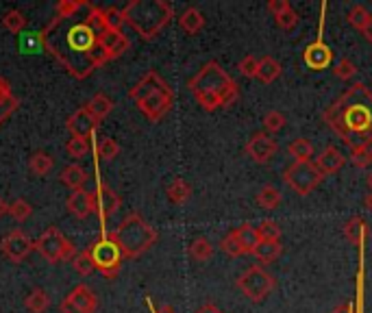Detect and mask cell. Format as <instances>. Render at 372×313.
Masks as SVG:
<instances>
[{
    "instance_id": "cell-1",
    "label": "cell",
    "mask_w": 372,
    "mask_h": 313,
    "mask_svg": "<svg viewBox=\"0 0 372 313\" xmlns=\"http://www.w3.org/2000/svg\"><path fill=\"white\" fill-rule=\"evenodd\" d=\"M81 11L55 14V18L42 31L44 48L74 78H87L96 68L109 61L105 48L100 46V35L90 26L85 16H79Z\"/></svg>"
},
{
    "instance_id": "cell-2",
    "label": "cell",
    "mask_w": 372,
    "mask_h": 313,
    "mask_svg": "<svg viewBox=\"0 0 372 313\" xmlns=\"http://www.w3.org/2000/svg\"><path fill=\"white\" fill-rule=\"evenodd\" d=\"M324 122L351 150L372 146V92L363 83L349 87L324 111Z\"/></svg>"
},
{
    "instance_id": "cell-3",
    "label": "cell",
    "mask_w": 372,
    "mask_h": 313,
    "mask_svg": "<svg viewBox=\"0 0 372 313\" xmlns=\"http://www.w3.org/2000/svg\"><path fill=\"white\" fill-rule=\"evenodd\" d=\"M188 87L205 111L231 107L240 96L238 83L216 61L205 63L201 72L194 78H190Z\"/></svg>"
},
{
    "instance_id": "cell-4",
    "label": "cell",
    "mask_w": 372,
    "mask_h": 313,
    "mask_svg": "<svg viewBox=\"0 0 372 313\" xmlns=\"http://www.w3.org/2000/svg\"><path fill=\"white\" fill-rule=\"evenodd\" d=\"M129 96L135 100L137 109L151 122H159L164 115H168V111L174 105V92L170 90V85L155 70L146 72L139 81L131 87Z\"/></svg>"
},
{
    "instance_id": "cell-5",
    "label": "cell",
    "mask_w": 372,
    "mask_h": 313,
    "mask_svg": "<svg viewBox=\"0 0 372 313\" xmlns=\"http://www.w3.org/2000/svg\"><path fill=\"white\" fill-rule=\"evenodd\" d=\"M174 16L168 0H131L122 9L124 24H129L142 39H155Z\"/></svg>"
},
{
    "instance_id": "cell-6",
    "label": "cell",
    "mask_w": 372,
    "mask_h": 313,
    "mask_svg": "<svg viewBox=\"0 0 372 313\" xmlns=\"http://www.w3.org/2000/svg\"><path fill=\"white\" fill-rule=\"evenodd\" d=\"M114 233V238L124 255V259H137L142 257L146 250H151L157 242V230L148 224L139 213H129L120 226Z\"/></svg>"
},
{
    "instance_id": "cell-7",
    "label": "cell",
    "mask_w": 372,
    "mask_h": 313,
    "mask_svg": "<svg viewBox=\"0 0 372 313\" xmlns=\"http://www.w3.org/2000/svg\"><path fill=\"white\" fill-rule=\"evenodd\" d=\"M90 257L94 270H98L105 279H116L124 261V255L114 238V233L109 230H102L100 238L90 246Z\"/></svg>"
},
{
    "instance_id": "cell-8",
    "label": "cell",
    "mask_w": 372,
    "mask_h": 313,
    "mask_svg": "<svg viewBox=\"0 0 372 313\" xmlns=\"http://www.w3.org/2000/svg\"><path fill=\"white\" fill-rule=\"evenodd\" d=\"M35 250L40 253L46 261L51 263H61V261H72L77 255V246H74L68 238H63V233L55 226L46 228L40 238L35 240Z\"/></svg>"
},
{
    "instance_id": "cell-9",
    "label": "cell",
    "mask_w": 372,
    "mask_h": 313,
    "mask_svg": "<svg viewBox=\"0 0 372 313\" xmlns=\"http://www.w3.org/2000/svg\"><path fill=\"white\" fill-rule=\"evenodd\" d=\"M275 277L270 272H266L262 265H250L244 270L238 279L240 292L250 300V302H262L272 290H275Z\"/></svg>"
},
{
    "instance_id": "cell-10",
    "label": "cell",
    "mask_w": 372,
    "mask_h": 313,
    "mask_svg": "<svg viewBox=\"0 0 372 313\" xmlns=\"http://www.w3.org/2000/svg\"><path fill=\"white\" fill-rule=\"evenodd\" d=\"M283 181L299 196H307V193H312L320 185L322 172L316 168L314 161H294L283 172Z\"/></svg>"
},
{
    "instance_id": "cell-11",
    "label": "cell",
    "mask_w": 372,
    "mask_h": 313,
    "mask_svg": "<svg viewBox=\"0 0 372 313\" xmlns=\"http://www.w3.org/2000/svg\"><path fill=\"white\" fill-rule=\"evenodd\" d=\"M98 309V298L94 290L85 283L74 287L59 304L61 313H96Z\"/></svg>"
},
{
    "instance_id": "cell-12",
    "label": "cell",
    "mask_w": 372,
    "mask_h": 313,
    "mask_svg": "<svg viewBox=\"0 0 372 313\" xmlns=\"http://www.w3.org/2000/svg\"><path fill=\"white\" fill-rule=\"evenodd\" d=\"M0 250H3V255L9 261L20 263V261H24L35 250V242L28 238V235L22 228H14L11 233L5 235L3 242H0Z\"/></svg>"
},
{
    "instance_id": "cell-13",
    "label": "cell",
    "mask_w": 372,
    "mask_h": 313,
    "mask_svg": "<svg viewBox=\"0 0 372 313\" xmlns=\"http://www.w3.org/2000/svg\"><path fill=\"white\" fill-rule=\"evenodd\" d=\"M94 193H96V213H98L100 222H107L111 216L120 209L122 198L102 179L96 181V191Z\"/></svg>"
},
{
    "instance_id": "cell-14",
    "label": "cell",
    "mask_w": 372,
    "mask_h": 313,
    "mask_svg": "<svg viewBox=\"0 0 372 313\" xmlns=\"http://www.w3.org/2000/svg\"><path fill=\"white\" fill-rule=\"evenodd\" d=\"M246 154L257 164H268L272 156L277 154L279 146L277 142L268 135V133H255L248 142H246Z\"/></svg>"
},
{
    "instance_id": "cell-15",
    "label": "cell",
    "mask_w": 372,
    "mask_h": 313,
    "mask_svg": "<svg viewBox=\"0 0 372 313\" xmlns=\"http://www.w3.org/2000/svg\"><path fill=\"white\" fill-rule=\"evenodd\" d=\"M68 131L72 133V137H85V139H92L94 137V131L98 129V122L94 120V115L87 111V107H81L74 111L68 122H65Z\"/></svg>"
},
{
    "instance_id": "cell-16",
    "label": "cell",
    "mask_w": 372,
    "mask_h": 313,
    "mask_svg": "<svg viewBox=\"0 0 372 313\" xmlns=\"http://www.w3.org/2000/svg\"><path fill=\"white\" fill-rule=\"evenodd\" d=\"M68 211L74 216V218H79V220H85L90 218L92 213H96V193L94 191H87L85 187L83 189H77V191H72L70 193V198L65 203Z\"/></svg>"
},
{
    "instance_id": "cell-17",
    "label": "cell",
    "mask_w": 372,
    "mask_h": 313,
    "mask_svg": "<svg viewBox=\"0 0 372 313\" xmlns=\"http://www.w3.org/2000/svg\"><path fill=\"white\" fill-rule=\"evenodd\" d=\"M100 46L105 48V53H107V57H109V61H111V59L122 57V55L129 51L131 42H129V37H127L122 31H111V28H107V31L100 35Z\"/></svg>"
},
{
    "instance_id": "cell-18",
    "label": "cell",
    "mask_w": 372,
    "mask_h": 313,
    "mask_svg": "<svg viewBox=\"0 0 372 313\" xmlns=\"http://www.w3.org/2000/svg\"><path fill=\"white\" fill-rule=\"evenodd\" d=\"M316 168L322 172V176H326V174H336V172H340L342 168H344V164H346V156L336 148V146H329V148H324L322 152H320V156H316Z\"/></svg>"
},
{
    "instance_id": "cell-19",
    "label": "cell",
    "mask_w": 372,
    "mask_h": 313,
    "mask_svg": "<svg viewBox=\"0 0 372 313\" xmlns=\"http://www.w3.org/2000/svg\"><path fill=\"white\" fill-rule=\"evenodd\" d=\"M18 107H20V98L14 94L11 83L7 81L5 76H0V127H3L16 113Z\"/></svg>"
},
{
    "instance_id": "cell-20",
    "label": "cell",
    "mask_w": 372,
    "mask_h": 313,
    "mask_svg": "<svg viewBox=\"0 0 372 313\" xmlns=\"http://www.w3.org/2000/svg\"><path fill=\"white\" fill-rule=\"evenodd\" d=\"M305 63L312 68V70H324V68H329V63H331V59H333V53H331V48L322 42V39H318V42H314V44H309L307 48H305Z\"/></svg>"
},
{
    "instance_id": "cell-21",
    "label": "cell",
    "mask_w": 372,
    "mask_h": 313,
    "mask_svg": "<svg viewBox=\"0 0 372 313\" xmlns=\"http://www.w3.org/2000/svg\"><path fill=\"white\" fill-rule=\"evenodd\" d=\"M87 107V111L94 115V120L100 124L105 117L114 111V100H111L107 94H102V92H98V94H94L92 98H90V102L85 105Z\"/></svg>"
},
{
    "instance_id": "cell-22",
    "label": "cell",
    "mask_w": 372,
    "mask_h": 313,
    "mask_svg": "<svg viewBox=\"0 0 372 313\" xmlns=\"http://www.w3.org/2000/svg\"><path fill=\"white\" fill-rule=\"evenodd\" d=\"M59 179H61V183H63L65 187H70V189L77 191V189H83V185L87 183V172H85L81 166L72 164V166H65V168L61 170Z\"/></svg>"
},
{
    "instance_id": "cell-23",
    "label": "cell",
    "mask_w": 372,
    "mask_h": 313,
    "mask_svg": "<svg viewBox=\"0 0 372 313\" xmlns=\"http://www.w3.org/2000/svg\"><path fill=\"white\" fill-rule=\"evenodd\" d=\"M279 76H281V63L275 57H262V59H259L255 78H259V81L268 85V83L277 81Z\"/></svg>"
},
{
    "instance_id": "cell-24",
    "label": "cell",
    "mask_w": 372,
    "mask_h": 313,
    "mask_svg": "<svg viewBox=\"0 0 372 313\" xmlns=\"http://www.w3.org/2000/svg\"><path fill=\"white\" fill-rule=\"evenodd\" d=\"M179 26L183 33H188V35H196L203 26H205V16L196 9V7H190V9H185L179 18Z\"/></svg>"
},
{
    "instance_id": "cell-25",
    "label": "cell",
    "mask_w": 372,
    "mask_h": 313,
    "mask_svg": "<svg viewBox=\"0 0 372 313\" xmlns=\"http://www.w3.org/2000/svg\"><path fill=\"white\" fill-rule=\"evenodd\" d=\"M168 198H170V203H174V205H185L190 198H192V185L185 181V179H181V176H176L170 185H168Z\"/></svg>"
},
{
    "instance_id": "cell-26",
    "label": "cell",
    "mask_w": 372,
    "mask_h": 313,
    "mask_svg": "<svg viewBox=\"0 0 372 313\" xmlns=\"http://www.w3.org/2000/svg\"><path fill=\"white\" fill-rule=\"evenodd\" d=\"M55 161H53V156L44 150H37L31 154V159H28V170L33 176H46L51 170H53Z\"/></svg>"
},
{
    "instance_id": "cell-27",
    "label": "cell",
    "mask_w": 372,
    "mask_h": 313,
    "mask_svg": "<svg viewBox=\"0 0 372 313\" xmlns=\"http://www.w3.org/2000/svg\"><path fill=\"white\" fill-rule=\"evenodd\" d=\"M94 152H96V159L102 161H114L116 156L120 154V144L111 137H98L94 144Z\"/></svg>"
},
{
    "instance_id": "cell-28",
    "label": "cell",
    "mask_w": 372,
    "mask_h": 313,
    "mask_svg": "<svg viewBox=\"0 0 372 313\" xmlns=\"http://www.w3.org/2000/svg\"><path fill=\"white\" fill-rule=\"evenodd\" d=\"M24 307H26L28 313H46L48 307H51V296H48L42 287H35V290L26 296Z\"/></svg>"
},
{
    "instance_id": "cell-29",
    "label": "cell",
    "mask_w": 372,
    "mask_h": 313,
    "mask_svg": "<svg viewBox=\"0 0 372 313\" xmlns=\"http://www.w3.org/2000/svg\"><path fill=\"white\" fill-rule=\"evenodd\" d=\"M233 235L238 238V242L242 244L244 253H253V250L257 248V244L262 242V240H259L257 228L250 226V224H242V226H238V228L233 230Z\"/></svg>"
},
{
    "instance_id": "cell-30",
    "label": "cell",
    "mask_w": 372,
    "mask_h": 313,
    "mask_svg": "<svg viewBox=\"0 0 372 313\" xmlns=\"http://www.w3.org/2000/svg\"><path fill=\"white\" fill-rule=\"evenodd\" d=\"M281 250H283V248H281L279 242H259L257 248L253 250V255H255V259H257L259 263L268 265V263H272V261L279 259Z\"/></svg>"
},
{
    "instance_id": "cell-31",
    "label": "cell",
    "mask_w": 372,
    "mask_h": 313,
    "mask_svg": "<svg viewBox=\"0 0 372 313\" xmlns=\"http://www.w3.org/2000/svg\"><path fill=\"white\" fill-rule=\"evenodd\" d=\"M368 235V226H366V222L361 220V218H351L346 224H344V238L351 242V244H355V246H359L361 242H363V238Z\"/></svg>"
},
{
    "instance_id": "cell-32",
    "label": "cell",
    "mask_w": 372,
    "mask_h": 313,
    "mask_svg": "<svg viewBox=\"0 0 372 313\" xmlns=\"http://www.w3.org/2000/svg\"><path fill=\"white\" fill-rule=\"evenodd\" d=\"M287 152L294 156V161H312L314 156V144L305 137H299L294 139L289 146H287Z\"/></svg>"
},
{
    "instance_id": "cell-33",
    "label": "cell",
    "mask_w": 372,
    "mask_h": 313,
    "mask_svg": "<svg viewBox=\"0 0 372 313\" xmlns=\"http://www.w3.org/2000/svg\"><path fill=\"white\" fill-rule=\"evenodd\" d=\"M257 205L264 207V209H277L281 205V191L272 185H266L257 193Z\"/></svg>"
},
{
    "instance_id": "cell-34",
    "label": "cell",
    "mask_w": 372,
    "mask_h": 313,
    "mask_svg": "<svg viewBox=\"0 0 372 313\" xmlns=\"http://www.w3.org/2000/svg\"><path fill=\"white\" fill-rule=\"evenodd\" d=\"M211 255H213V246H211V242H209L207 238H198V240H194V242L190 244V257H192L194 261L205 263V261L211 259Z\"/></svg>"
},
{
    "instance_id": "cell-35",
    "label": "cell",
    "mask_w": 372,
    "mask_h": 313,
    "mask_svg": "<svg viewBox=\"0 0 372 313\" xmlns=\"http://www.w3.org/2000/svg\"><path fill=\"white\" fill-rule=\"evenodd\" d=\"M65 150L70 156H74V159H81V156H85L90 150H92V139H85V137H70L68 144H65Z\"/></svg>"
},
{
    "instance_id": "cell-36",
    "label": "cell",
    "mask_w": 372,
    "mask_h": 313,
    "mask_svg": "<svg viewBox=\"0 0 372 313\" xmlns=\"http://www.w3.org/2000/svg\"><path fill=\"white\" fill-rule=\"evenodd\" d=\"M72 265H74V270H77V274L79 277H90V274L94 272V265H92V257H90V248H85V250H79L77 255H74V259H72Z\"/></svg>"
},
{
    "instance_id": "cell-37",
    "label": "cell",
    "mask_w": 372,
    "mask_h": 313,
    "mask_svg": "<svg viewBox=\"0 0 372 313\" xmlns=\"http://www.w3.org/2000/svg\"><path fill=\"white\" fill-rule=\"evenodd\" d=\"M257 233H259V240L262 242H279L281 240V226L272 220H266L257 226Z\"/></svg>"
},
{
    "instance_id": "cell-38",
    "label": "cell",
    "mask_w": 372,
    "mask_h": 313,
    "mask_svg": "<svg viewBox=\"0 0 372 313\" xmlns=\"http://www.w3.org/2000/svg\"><path fill=\"white\" fill-rule=\"evenodd\" d=\"M3 26H5L9 33H16V35H18L20 31H24V26H26V18H24L22 11L11 9V11L5 14V18H3Z\"/></svg>"
},
{
    "instance_id": "cell-39",
    "label": "cell",
    "mask_w": 372,
    "mask_h": 313,
    "mask_svg": "<svg viewBox=\"0 0 372 313\" xmlns=\"http://www.w3.org/2000/svg\"><path fill=\"white\" fill-rule=\"evenodd\" d=\"M33 213V207L28 205V201L24 198H16L11 205H9V216L16 220V222H26Z\"/></svg>"
},
{
    "instance_id": "cell-40",
    "label": "cell",
    "mask_w": 372,
    "mask_h": 313,
    "mask_svg": "<svg viewBox=\"0 0 372 313\" xmlns=\"http://www.w3.org/2000/svg\"><path fill=\"white\" fill-rule=\"evenodd\" d=\"M370 11L366 9V7H361V5H355L351 11H349V22L355 26V28H359V31H363L366 28V24H368V20H370Z\"/></svg>"
},
{
    "instance_id": "cell-41",
    "label": "cell",
    "mask_w": 372,
    "mask_h": 313,
    "mask_svg": "<svg viewBox=\"0 0 372 313\" xmlns=\"http://www.w3.org/2000/svg\"><path fill=\"white\" fill-rule=\"evenodd\" d=\"M105 24H107V28H111V31H122V24H124L122 9H118V7H107V9H105Z\"/></svg>"
},
{
    "instance_id": "cell-42",
    "label": "cell",
    "mask_w": 372,
    "mask_h": 313,
    "mask_svg": "<svg viewBox=\"0 0 372 313\" xmlns=\"http://www.w3.org/2000/svg\"><path fill=\"white\" fill-rule=\"evenodd\" d=\"M264 127L268 133H277L285 127V115L281 111H268L264 115Z\"/></svg>"
},
{
    "instance_id": "cell-43",
    "label": "cell",
    "mask_w": 372,
    "mask_h": 313,
    "mask_svg": "<svg viewBox=\"0 0 372 313\" xmlns=\"http://www.w3.org/2000/svg\"><path fill=\"white\" fill-rule=\"evenodd\" d=\"M220 246H222V250H225L229 257H240V255H246V253H244V248H242V244L238 242V238L233 235V230L227 235L225 240L220 242Z\"/></svg>"
},
{
    "instance_id": "cell-44",
    "label": "cell",
    "mask_w": 372,
    "mask_h": 313,
    "mask_svg": "<svg viewBox=\"0 0 372 313\" xmlns=\"http://www.w3.org/2000/svg\"><path fill=\"white\" fill-rule=\"evenodd\" d=\"M351 161L355 168H368L372 164V148H359V150H351Z\"/></svg>"
},
{
    "instance_id": "cell-45",
    "label": "cell",
    "mask_w": 372,
    "mask_h": 313,
    "mask_svg": "<svg viewBox=\"0 0 372 313\" xmlns=\"http://www.w3.org/2000/svg\"><path fill=\"white\" fill-rule=\"evenodd\" d=\"M333 74H336V78H340V81H349V78H353L357 74V68L351 59H342V61H338Z\"/></svg>"
},
{
    "instance_id": "cell-46",
    "label": "cell",
    "mask_w": 372,
    "mask_h": 313,
    "mask_svg": "<svg viewBox=\"0 0 372 313\" xmlns=\"http://www.w3.org/2000/svg\"><path fill=\"white\" fill-rule=\"evenodd\" d=\"M275 20H277V24H279L283 31H292L296 24H299V14H296V11L289 7L287 11H283V14L275 16Z\"/></svg>"
},
{
    "instance_id": "cell-47",
    "label": "cell",
    "mask_w": 372,
    "mask_h": 313,
    "mask_svg": "<svg viewBox=\"0 0 372 313\" xmlns=\"http://www.w3.org/2000/svg\"><path fill=\"white\" fill-rule=\"evenodd\" d=\"M257 63H259V59H255L253 55H246V57L238 63V70H240L242 76L253 78V76H257Z\"/></svg>"
},
{
    "instance_id": "cell-48",
    "label": "cell",
    "mask_w": 372,
    "mask_h": 313,
    "mask_svg": "<svg viewBox=\"0 0 372 313\" xmlns=\"http://www.w3.org/2000/svg\"><path fill=\"white\" fill-rule=\"evenodd\" d=\"M292 5L287 3V0H270L268 3V11L272 14V16H279V14H283V11H287Z\"/></svg>"
},
{
    "instance_id": "cell-49",
    "label": "cell",
    "mask_w": 372,
    "mask_h": 313,
    "mask_svg": "<svg viewBox=\"0 0 372 313\" xmlns=\"http://www.w3.org/2000/svg\"><path fill=\"white\" fill-rule=\"evenodd\" d=\"M196 313H222V311H220L213 302H205L203 307L196 309Z\"/></svg>"
},
{
    "instance_id": "cell-50",
    "label": "cell",
    "mask_w": 372,
    "mask_h": 313,
    "mask_svg": "<svg viewBox=\"0 0 372 313\" xmlns=\"http://www.w3.org/2000/svg\"><path fill=\"white\" fill-rule=\"evenodd\" d=\"M331 313H353V304L351 302H344V304H340V307H336Z\"/></svg>"
},
{
    "instance_id": "cell-51",
    "label": "cell",
    "mask_w": 372,
    "mask_h": 313,
    "mask_svg": "<svg viewBox=\"0 0 372 313\" xmlns=\"http://www.w3.org/2000/svg\"><path fill=\"white\" fill-rule=\"evenodd\" d=\"M363 35H366V39L372 44V16H370V20H368V24H366V28L361 31Z\"/></svg>"
},
{
    "instance_id": "cell-52",
    "label": "cell",
    "mask_w": 372,
    "mask_h": 313,
    "mask_svg": "<svg viewBox=\"0 0 372 313\" xmlns=\"http://www.w3.org/2000/svg\"><path fill=\"white\" fill-rule=\"evenodd\" d=\"M153 313H176V311H174V307H172V304H161V307L153 309Z\"/></svg>"
},
{
    "instance_id": "cell-53",
    "label": "cell",
    "mask_w": 372,
    "mask_h": 313,
    "mask_svg": "<svg viewBox=\"0 0 372 313\" xmlns=\"http://www.w3.org/2000/svg\"><path fill=\"white\" fill-rule=\"evenodd\" d=\"M7 213H9V205L3 198H0V218H5Z\"/></svg>"
},
{
    "instance_id": "cell-54",
    "label": "cell",
    "mask_w": 372,
    "mask_h": 313,
    "mask_svg": "<svg viewBox=\"0 0 372 313\" xmlns=\"http://www.w3.org/2000/svg\"><path fill=\"white\" fill-rule=\"evenodd\" d=\"M363 203H366V207H368V209L372 211V191H370V193L366 196V201H363Z\"/></svg>"
},
{
    "instance_id": "cell-55",
    "label": "cell",
    "mask_w": 372,
    "mask_h": 313,
    "mask_svg": "<svg viewBox=\"0 0 372 313\" xmlns=\"http://www.w3.org/2000/svg\"><path fill=\"white\" fill-rule=\"evenodd\" d=\"M368 187H370V189H372V172H370V174H368Z\"/></svg>"
},
{
    "instance_id": "cell-56",
    "label": "cell",
    "mask_w": 372,
    "mask_h": 313,
    "mask_svg": "<svg viewBox=\"0 0 372 313\" xmlns=\"http://www.w3.org/2000/svg\"><path fill=\"white\" fill-rule=\"evenodd\" d=\"M370 148H372V146H370Z\"/></svg>"
}]
</instances>
